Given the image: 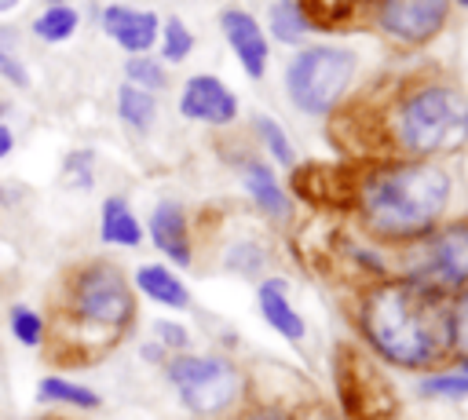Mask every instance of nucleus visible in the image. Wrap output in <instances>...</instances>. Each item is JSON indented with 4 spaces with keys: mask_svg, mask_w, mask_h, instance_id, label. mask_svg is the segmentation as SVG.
Wrapping results in <instances>:
<instances>
[{
    "mask_svg": "<svg viewBox=\"0 0 468 420\" xmlns=\"http://www.w3.org/2000/svg\"><path fill=\"white\" fill-rule=\"evenodd\" d=\"M154 336H157V343L165 351H176V354H183L190 347V332L179 321H172V318H157L154 321Z\"/></svg>",
    "mask_w": 468,
    "mask_h": 420,
    "instance_id": "2f4dec72",
    "label": "nucleus"
},
{
    "mask_svg": "<svg viewBox=\"0 0 468 420\" xmlns=\"http://www.w3.org/2000/svg\"><path fill=\"white\" fill-rule=\"evenodd\" d=\"M446 303L402 278H380L358 299V332L380 362L431 373L450 354Z\"/></svg>",
    "mask_w": 468,
    "mask_h": 420,
    "instance_id": "f257e3e1",
    "label": "nucleus"
},
{
    "mask_svg": "<svg viewBox=\"0 0 468 420\" xmlns=\"http://www.w3.org/2000/svg\"><path fill=\"white\" fill-rule=\"evenodd\" d=\"M453 179L435 161H388L355 179V208L377 241L410 245L435 230L450 208Z\"/></svg>",
    "mask_w": 468,
    "mask_h": 420,
    "instance_id": "f03ea898",
    "label": "nucleus"
},
{
    "mask_svg": "<svg viewBox=\"0 0 468 420\" xmlns=\"http://www.w3.org/2000/svg\"><path fill=\"white\" fill-rule=\"evenodd\" d=\"M11 146H15V131L7 124H0V161L11 153Z\"/></svg>",
    "mask_w": 468,
    "mask_h": 420,
    "instance_id": "72a5a7b5",
    "label": "nucleus"
},
{
    "mask_svg": "<svg viewBox=\"0 0 468 420\" xmlns=\"http://www.w3.org/2000/svg\"><path fill=\"white\" fill-rule=\"evenodd\" d=\"M256 131H260V139H263V146H267V153L278 161V164H296V150H292V142H289V135H285V128L274 121V117H267V113H260L256 117Z\"/></svg>",
    "mask_w": 468,
    "mask_h": 420,
    "instance_id": "bb28decb",
    "label": "nucleus"
},
{
    "mask_svg": "<svg viewBox=\"0 0 468 420\" xmlns=\"http://www.w3.org/2000/svg\"><path fill=\"white\" fill-rule=\"evenodd\" d=\"M241 186L252 197V205L263 215H271L274 223H289L292 219V197L282 190V183H278V175H274L271 164H263V161L241 164Z\"/></svg>",
    "mask_w": 468,
    "mask_h": 420,
    "instance_id": "2eb2a0df",
    "label": "nucleus"
},
{
    "mask_svg": "<svg viewBox=\"0 0 468 420\" xmlns=\"http://www.w3.org/2000/svg\"><path fill=\"white\" fill-rule=\"evenodd\" d=\"M99 237H102V245H117V248H135L143 241V226H139V219H135V212L128 208L124 197H106L102 201Z\"/></svg>",
    "mask_w": 468,
    "mask_h": 420,
    "instance_id": "f3484780",
    "label": "nucleus"
},
{
    "mask_svg": "<svg viewBox=\"0 0 468 420\" xmlns=\"http://www.w3.org/2000/svg\"><path fill=\"white\" fill-rule=\"evenodd\" d=\"M227 270H234V274H241V278H256L263 267H267V252H263V245H256V241H238L230 252H227Z\"/></svg>",
    "mask_w": 468,
    "mask_h": 420,
    "instance_id": "c756f323",
    "label": "nucleus"
},
{
    "mask_svg": "<svg viewBox=\"0 0 468 420\" xmlns=\"http://www.w3.org/2000/svg\"><path fill=\"white\" fill-rule=\"evenodd\" d=\"M453 0H377V26L402 44H428L450 15Z\"/></svg>",
    "mask_w": 468,
    "mask_h": 420,
    "instance_id": "1a4fd4ad",
    "label": "nucleus"
},
{
    "mask_svg": "<svg viewBox=\"0 0 468 420\" xmlns=\"http://www.w3.org/2000/svg\"><path fill=\"white\" fill-rule=\"evenodd\" d=\"M461 124H464V99L457 88L446 84L410 88L402 99L391 102L388 113L391 142L413 161H431L439 150H446L453 131H461Z\"/></svg>",
    "mask_w": 468,
    "mask_h": 420,
    "instance_id": "20e7f679",
    "label": "nucleus"
},
{
    "mask_svg": "<svg viewBox=\"0 0 468 420\" xmlns=\"http://www.w3.org/2000/svg\"><path fill=\"white\" fill-rule=\"evenodd\" d=\"M446 336H450V354L464 362L468 358V285L446 303Z\"/></svg>",
    "mask_w": 468,
    "mask_h": 420,
    "instance_id": "5701e85b",
    "label": "nucleus"
},
{
    "mask_svg": "<svg viewBox=\"0 0 468 420\" xmlns=\"http://www.w3.org/2000/svg\"><path fill=\"white\" fill-rule=\"evenodd\" d=\"M124 77H128V84H135V88H143V91L165 88V69H161V62L150 58V55H128V58H124Z\"/></svg>",
    "mask_w": 468,
    "mask_h": 420,
    "instance_id": "c85d7f7f",
    "label": "nucleus"
},
{
    "mask_svg": "<svg viewBox=\"0 0 468 420\" xmlns=\"http://www.w3.org/2000/svg\"><path fill=\"white\" fill-rule=\"evenodd\" d=\"M179 113L197 124H230L238 117V95L212 73H194L179 91Z\"/></svg>",
    "mask_w": 468,
    "mask_h": 420,
    "instance_id": "9d476101",
    "label": "nucleus"
},
{
    "mask_svg": "<svg viewBox=\"0 0 468 420\" xmlns=\"http://www.w3.org/2000/svg\"><path fill=\"white\" fill-rule=\"evenodd\" d=\"M296 4H300V11H303L307 26L333 29V26H340V22L351 18V11H355L358 0H296Z\"/></svg>",
    "mask_w": 468,
    "mask_h": 420,
    "instance_id": "b1692460",
    "label": "nucleus"
},
{
    "mask_svg": "<svg viewBox=\"0 0 468 420\" xmlns=\"http://www.w3.org/2000/svg\"><path fill=\"white\" fill-rule=\"evenodd\" d=\"M234 420H296V416L282 402H260V405H241Z\"/></svg>",
    "mask_w": 468,
    "mask_h": 420,
    "instance_id": "473e14b6",
    "label": "nucleus"
},
{
    "mask_svg": "<svg viewBox=\"0 0 468 420\" xmlns=\"http://www.w3.org/2000/svg\"><path fill=\"white\" fill-rule=\"evenodd\" d=\"M461 128H464V135H468V106H464V124H461Z\"/></svg>",
    "mask_w": 468,
    "mask_h": 420,
    "instance_id": "c9c22d12",
    "label": "nucleus"
},
{
    "mask_svg": "<svg viewBox=\"0 0 468 420\" xmlns=\"http://www.w3.org/2000/svg\"><path fill=\"white\" fill-rule=\"evenodd\" d=\"M62 321L73 325L80 336L91 332L95 351L113 347L135 321V292L124 270L110 259H88L69 270Z\"/></svg>",
    "mask_w": 468,
    "mask_h": 420,
    "instance_id": "7ed1b4c3",
    "label": "nucleus"
},
{
    "mask_svg": "<svg viewBox=\"0 0 468 420\" xmlns=\"http://www.w3.org/2000/svg\"><path fill=\"white\" fill-rule=\"evenodd\" d=\"M402 281L450 299L468 285V219H450L424 237L402 245L399 274Z\"/></svg>",
    "mask_w": 468,
    "mask_h": 420,
    "instance_id": "423d86ee",
    "label": "nucleus"
},
{
    "mask_svg": "<svg viewBox=\"0 0 468 420\" xmlns=\"http://www.w3.org/2000/svg\"><path fill=\"white\" fill-rule=\"evenodd\" d=\"M165 380L176 391L179 405L201 420L230 416L234 409H241L249 391L245 373L227 354H194V351L172 354L165 362Z\"/></svg>",
    "mask_w": 468,
    "mask_h": 420,
    "instance_id": "39448f33",
    "label": "nucleus"
},
{
    "mask_svg": "<svg viewBox=\"0 0 468 420\" xmlns=\"http://www.w3.org/2000/svg\"><path fill=\"white\" fill-rule=\"evenodd\" d=\"M37 402L40 405H69V409L91 413V409L102 405V394L84 387V383H77V380H66V376H44L37 383Z\"/></svg>",
    "mask_w": 468,
    "mask_h": 420,
    "instance_id": "a211bd4d",
    "label": "nucleus"
},
{
    "mask_svg": "<svg viewBox=\"0 0 468 420\" xmlns=\"http://www.w3.org/2000/svg\"><path fill=\"white\" fill-rule=\"evenodd\" d=\"M457 4H461V7H468V0H457Z\"/></svg>",
    "mask_w": 468,
    "mask_h": 420,
    "instance_id": "58836bf2",
    "label": "nucleus"
},
{
    "mask_svg": "<svg viewBox=\"0 0 468 420\" xmlns=\"http://www.w3.org/2000/svg\"><path fill=\"white\" fill-rule=\"evenodd\" d=\"M146 234H150V241L157 245L161 256H168L176 267H190L194 245H190V223H186L183 205H176V201H157V205L150 208Z\"/></svg>",
    "mask_w": 468,
    "mask_h": 420,
    "instance_id": "f8f14e48",
    "label": "nucleus"
},
{
    "mask_svg": "<svg viewBox=\"0 0 468 420\" xmlns=\"http://www.w3.org/2000/svg\"><path fill=\"white\" fill-rule=\"evenodd\" d=\"M457 365H461V369H464V373H468V358H464V362H457Z\"/></svg>",
    "mask_w": 468,
    "mask_h": 420,
    "instance_id": "e433bc0d",
    "label": "nucleus"
},
{
    "mask_svg": "<svg viewBox=\"0 0 468 420\" xmlns=\"http://www.w3.org/2000/svg\"><path fill=\"white\" fill-rule=\"evenodd\" d=\"M7 325H11V336H15L22 347H40V340L48 336V321H44V314H37V310L26 307V303L11 307Z\"/></svg>",
    "mask_w": 468,
    "mask_h": 420,
    "instance_id": "393cba45",
    "label": "nucleus"
},
{
    "mask_svg": "<svg viewBox=\"0 0 468 420\" xmlns=\"http://www.w3.org/2000/svg\"><path fill=\"white\" fill-rule=\"evenodd\" d=\"M219 29H223L227 44L234 47L241 69L252 80H260L267 73V37H263L260 22L241 7H227V11H219Z\"/></svg>",
    "mask_w": 468,
    "mask_h": 420,
    "instance_id": "9b49d317",
    "label": "nucleus"
},
{
    "mask_svg": "<svg viewBox=\"0 0 468 420\" xmlns=\"http://www.w3.org/2000/svg\"><path fill=\"white\" fill-rule=\"evenodd\" d=\"M194 51V33L183 26V18H168L161 26V58L165 62H183Z\"/></svg>",
    "mask_w": 468,
    "mask_h": 420,
    "instance_id": "cd10ccee",
    "label": "nucleus"
},
{
    "mask_svg": "<svg viewBox=\"0 0 468 420\" xmlns=\"http://www.w3.org/2000/svg\"><path fill=\"white\" fill-rule=\"evenodd\" d=\"M336 391L340 402L347 409V416L355 420H384L395 409V398L388 391V380L355 351V347H340V362H336Z\"/></svg>",
    "mask_w": 468,
    "mask_h": 420,
    "instance_id": "6e6552de",
    "label": "nucleus"
},
{
    "mask_svg": "<svg viewBox=\"0 0 468 420\" xmlns=\"http://www.w3.org/2000/svg\"><path fill=\"white\" fill-rule=\"evenodd\" d=\"M417 394L424 398H446V402H461L468 398V373L461 365L453 369H439V373H424L417 380Z\"/></svg>",
    "mask_w": 468,
    "mask_h": 420,
    "instance_id": "4be33fe9",
    "label": "nucleus"
},
{
    "mask_svg": "<svg viewBox=\"0 0 468 420\" xmlns=\"http://www.w3.org/2000/svg\"><path fill=\"white\" fill-rule=\"evenodd\" d=\"M102 29H106V37H113L128 55H146V51L157 44L161 18H157L154 11L110 4V7H102Z\"/></svg>",
    "mask_w": 468,
    "mask_h": 420,
    "instance_id": "ddd939ff",
    "label": "nucleus"
},
{
    "mask_svg": "<svg viewBox=\"0 0 468 420\" xmlns=\"http://www.w3.org/2000/svg\"><path fill=\"white\" fill-rule=\"evenodd\" d=\"M18 4H22V0H0V15H4V11H15Z\"/></svg>",
    "mask_w": 468,
    "mask_h": 420,
    "instance_id": "f704fd0d",
    "label": "nucleus"
},
{
    "mask_svg": "<svg viewBox=\"0 0 468 420\" xmlns=\"http://www.w3.org/2000/svg\"><path fill=\"white\" fill-rule=\"evenodd\" d=\"M117 117L132 128V131H146L150 124H154V117H157V99H154V91H143V88H135V84H121L117 88Z\"/></svg>",
    "mask_w": 468,
    "mask_h": 420,
    "instance_id": "6ab92c4d",
    "label": "nucleus"
},
{
    "mask_svg": "<svg viewBox=\"0 0 468 420\" xmlns=\"http://www.w3.org/2000/svg\"><path fill=\"white\" fill-rule=\"evenodd\" d=\"M48 4H51V7H55V4H66V0H48Z\"/></svg>",
    "mask_w": 468,
    "mask_h": 420,
    "instance_id": "4c0bfd02",
    "label": "nucleus"
},
{
    "mask_svg": "<svg viewBox=\"0 0 468 420\" xmlns=\"http://www.w3.org/2000/svg\"><path fill=\"white\" fill-rule=\"evenodd\" d=\"M135 289H139L146 299L161 303V307H172V310H186V307H190L186 285H183L179 274L168 270L165 263H143V267L135 270Z\"/></svg>",
    "mask_w": 468,
    "mask_h": 420,
    "instance_id": "dca6fc26",
    "label": "nucleus"
},
{
    "mask_svg": "<svg viewBox=\"0 0 468 420\" xmlns=\"http://www.w3.org/2000/svg\"><path fill=\"white\" fill-rule=\"evenodd\" d=\"M267 29H271V37L278 44H300L311 26H307V18H303L296 0H274L267 7Z\"/></svg>",
    "mask_w": 468,
    "mask_h": 420,
    "instance_id": "aec40b11",
    "label": "nucleus"
},
{
    "mask_svg": "<svg viewBox=\"0 0 468 420\" xmlns=\"http://www.w3.org/2000/svg\"><path fill=\"white\" fill-rule=\"evenodd\" d=\"M0 73L15 84V88H29V69L18 55V33L11 26H0Z\"/></svg>",
    "mask_w": 468,
    "mask_h": 420,
    "instance_id": "a878e982",
    "label": "nucleus"
},
{
    "mask_svg": "<svg viewBox=\"0 0 468 420\" xmlns=\"http://www.w3.org/2000/svg\"><path fill=\"white\" fill-rule=\"evenodd\" d=\"M256 303H260L263 321H267L278 336H285L289 343H300V340L307 336V321H303L300 310L292 307V299H289V281H285V278H263V281L256 285Z\"/></svg>",
    "mask_w": 468,
    "mask_h": 420,
    "instance_id": "4468645a",
    "label": "nucleus"
},
{
    "mask_svg": "<svg viewBox=\"0 0 468 420\" xmlns=\"http://www.w3.org/2000/svg\"><path fill=\"white\" fill-rule=\"evenodd\" d=\"M80 26V15L69 7V4H55V7H44V15L33 18V33L44 40V44H62L77 33Z\"/></svg>",
    "mask_w": 468,
    "mask_h": 420,
    "instance_id": "412c9836",
    "label": "nucleus"
},
{
    "mask_svg": "<svg viewBox=\"0 0 468 420\" xmlns=\"http://www.w3.org/2000/svg\"><path fill=\"white\" fill-rule=\"evenodd\" d=\"M62 179H66V186H73V190H91V183H95V153H91V150H73V153H66V161H62Z\"/></svg>",
    "mask_w": 468,
    "mask_h": 420,
    "instance_id": "7c9ffc66",
    "label": "nucleus"
},
{
    "mask_svg": "<svg viewBox=\"0 0 468 420\" xmlns=\"http://www.w3.org/2000/svg\"><path fill=\"white\" fill-rule=\"evenodd\" d=\"M355 69H358V55L347 47H329V44L303 47L285 66V95L300 113L325 117L351 88Z\"/></svg>",
    "mask_w": 468,
    "mask_h": 420,
    "instance_id": "0eeeda50",
    "label": "nucleus"
}]
</instances>
